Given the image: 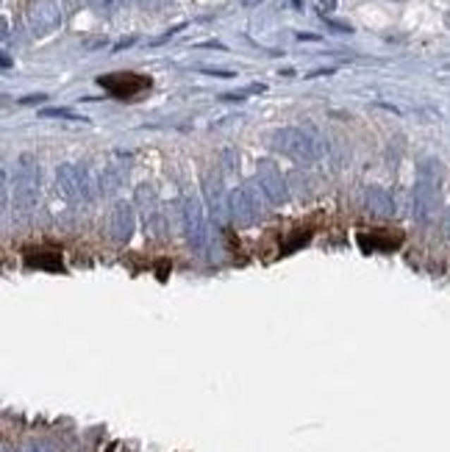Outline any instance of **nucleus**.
I'll return each mask as SVG.
<instances>
[{
  "label": "nucleus",
  "mask_w": 450,
  "mask_h": 452,
  "mask_svg": "<svg viewBox=\"0 0 450 452\" xmlns=\"http://www.w3.org/2000/svg\"><path fill=\"white\" fill-rule=\"evenodd\" d=\"M272 144L275 150L298 158V161H315L322 156V144L312 131L303 128H281L272 134Z\"/></svg>",
  "instance_id": "1"
},
{
  "label": "nucleus",
  "mask_w": 450,
  "mask_h": 452,
  "mask_svg": "<svg viewBox=\"0 0 450 452\" xmlns=\"http://www.w3.org/2000/svg\"><path fill=\"white\" fill-rule=\"evenodd\" d=\"M39 197V164L31 156H20L14 167V203L28 208Z\"/></svg>",
  "instance_id": "2"
},
{
  "label": "nucleus",
  "mask_w": 450,
  "mask_h": 452,
  "mask_svg": "<svg viewBox=\"0 0 450 452\" xmlns=\"http://www.w3.org/2000/svg\"><path fill=\"white\" fill-rule=\"evenodd\" d=\"M28 25L37 37H47L61 25V6L59 0H34L28 8Z\"/></svg>",
  "instance_id": "3"
},
{
  "label": "nucleus",
  "mask_w": 450,
  "mask_h": 452,
  "mask_svg": "<svg viewBox=\"0 0 450 452\" xmlns=\"http://www.w3.org/2000/svg\"><path fill=\"white\" fill-rule=\"evenodd\" d=\"M56 181H59L61 194H64V197H70V200H87V197L92 194V178L84 167L64 164V167H59Z\"/></svg>",
  "instance_id": "4"
},
{
  "label": "nucleus",
  "mask_w": 450,
  "mask_h": 452,
  "mask_svg": "<svg viewBox=\"0 0 450 452\" xmlns=\"http://www.w3.org/2000/svg\"><path fill=\"white\" fill-rule=\"evenodd\" d=\"M231 211H233V220L242 222V225H250L262 217V194L242 186V189H233L231 192Z\"/></svg>",
  "instance_id": "5"
},
{
  "label": "nucleus",
  "mask_w": 450,
  "mask_h": 452,
  "mask_svg": "<svg viewBox=\"0 0 450 452\" xmlns=\"http://www.w3.org/2000/svg\"><path fill=\"white\" fill-rule=\"evenodd\" d=\"M97 84L106 92H111L114 97H134L139 92H145L150 87V78H142V75H134V73H114V75H100Z\"/></svg>",
  "instance_id": "6"
},
{
  "label": "nucleus",
  "mask_w": 450,
  "mask_h": 452,
  "mask_svg": "<svg viewBox=\"0 0 450 452\" xmlns=\"http://www.w3.org/2000/svg\"><path fill=\"white\" fill-rule=\"evenodd\" d=\"M259 186H262V192H264V197L270 203H284L286 200V183H284L281 172L272 167L270 161L259 164Z\"/></svg>",
  "instance_id": "7"
},
{
  "label": "nucleus",
  "mask_w": 450,
  "mask_h": 452,
  "mask_svg": "<svg viewBox=\"0 0 450 452\" xmlns=\"http://www.w3.org/2000/svg\"><path fill=\"white\" fill-rule=\"evenodd\" d=\"M183 222H186V233H189V241L195 247H203L206 244V220H203V211L197 206V200H183Z\"/></svg>",
  "instance_id": "8"
},
{
  "label": "nucleus",
  "mask_w": 450,
  "mask_h": 452,
  "mask_svg": "<svg viewBox=\"0 0 450 452\" xmlns=\"http://www.w3.org/2000/svg\"><path fill=\"white\" fill-rule=\"evenodd\" d=\"M131 233H134V211H131V206L120 203V206H114V211H111L109 236H111L114 241H128Z\"/></svg>",
  "instance_id": "9"
},
{
  "label": "nucleus",
  "mask_w": 450,
  "mask_h": 452,
  "mask_svg": "<svg viewBox=\"0 0 450 452\" xmlns=\"http://www.w3.org/2000/svg\"><path fill=\"white\" fill-rule=\"evenodd\" d=\"M361 247L364 250H398L401 247V233H387V230H375V233H361Z\"/></svg>",
  "instance_id": "10"
},
{
  "label": "nucleus",
  "mask_w": 450,
  "mask_h": 452,
  "mask_svg": "<svg viewBox=\"0 0 450 452\" xmlns=\"http://www.w3.org/2000/svg\"><path fill=\"white\" fill-rule=\"evenodd\" d=\"M28 264L42 267V270H61V253H31Z\"/></svg>",
  "instance_id": "11"
},
{
  "label": "nucleus",
  "mask_w": 450,
  "mask_h": 452,
  "mask_svg": "<svg viewBox=\"0 0 450 452\" xmlns=\"http://www.w3.org/2000/svg\"><path fill=\"white\" fill-rule=\"evenodd\" d=\"M367 206L375 208V211H389V200H387V194L381 189H370L367 192Z\"/></svg>",
  "instance_id": "12"
},
{
  "label": "nucleus",
  "mask_w": 450,
  "mask_h": 452,
  "mask_svg": "<svg viewBox=\"0 0 450 452\" xmlns=\"http://www.w3.org/2000/svg\"><path fill=\"white\" fill-rule=\"evenodd\" d=\"M42 114H45V117H61V120H73V123H87V117H81V114H75V111H70V108H45Z\"/></svg>",
  "instance_id": "13"
},
{
  "label": "nucleus",
  "mask_w": 450,
  "mask_h": 452,
  "mask_svg": "<svg viewBox=\"0 0 450 452\" xmlns=\"http://www.w3.org/2000/svg\"><path fill=\"white\" fill-rule=\"evenodd\" d=\"M292 236H295V239H292L289 244H284V250H281V253H295L300 244H306V241H309V236H312V233H309V230H298V233H292Z\"/></svg>",
  "instance_id": "14"
},
{
  "label": "nucleus",
  "mask_w": 450,
  "mask_h": 452,
  "mask_svg": "<svg viewBox=\"0 0 450 452\" xmlns=\"http://www.w3.org/2000/svg\"><path fill=\"white\" fill-rule=\"evenodd\" d=\"M20 452H56V447L50 441H28Z\"/></svg>",
  "instance_id": "15"
},
{
  "label": "nucleus",
  "mask_w": 450,
  "mask_h": 452,
  "mask_svg": "<svg viewBox=\"0 0 450 452\" xmlns=\"http://www.w3.org/2000/svg\"><path fill=\"white\" fill-rule=\"evenodd\" d=\"M95 6H100V8H111V6H117L120 0H92Z\"/></svg>",
  "instance_id": "16"
},
{
  "label": "nucleus",
  "mask_w": 450,
  "mask_h": 452,
  "mask_svg": "<svg viewBox=\"0 0 450 452\" xmlns=\"http://www.w3.org/2000/svg\"><path fill=\"white\" fill-rule=\"evenodd\" d=\"M320 3H322L325 11H334V8H336V0H320Z\"/></svg>",
  "instance_id": "17"
}]
</instances>
